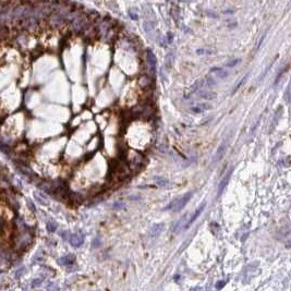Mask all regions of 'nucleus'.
I'll return each mask as SVG.
<instances>
[{"mask_svg":"<svg viewBox=\"0 0 291 291\" xmlns=\"http://www.w3.org/2000/svg\"><path fill=\"white\" fill-rule=\"evenodd\" d=\"M41 284H42V280L41 279H35L34 281H33V287H38Z\"/></svg>","mask_w":291,"mask_h":291,"instance_id":"obj_25","label":"nucleus"},{"mask_svg":"<svg viewBox=\"0 0 291 291\" xmlns=\"http://www.w3.org/2000/svg\"><path fill=\"white\" fill-rule=\"evenodd\" d=\"M74 261H75L74 255L69 254V255H66V256L61 257L60 260L58 261V263L60 265H71V264L74 263Z\"/></svg>","mask_w":291,"mask_h":291,"instance_id":"obj_11","label":"nucleus"},{"mask_svg":"<svg viewBox=\"0 0 291 291\" xmlns=\"http://www.w3.org/2000/svg\"><path fill=\"white\" fill-rule=\"evenodd\" d=\"M226 149H227V140L225 139V140H223V142L220 143L219 147L217 148L216 153H215L214 158H213V164L218 163L219 160H220L221 158L223 157V155H225V153H226Z\"/></svg>","mask_w":291,"mask_h":291,"instance_id":"obj_4","label":"nucleus"},{"mask_svg":"<svg viewBox=\"0 0 291 291\" xmlns=\"http://www.w3.org/2000/svg\"><path fill=\"white\" fill-rule=\"evenodd\" d=\"M164 226H165L164 223H155L151 228V230H149L151 237H157V236H159L160 232L164 230Z\"/></svg>","mask_w":291,"mask_h":291,"instance_id":"obj_10","label":"nucleus"},{"mask_svg":"<svg viewBox=\"0 0 291 291\" xmlns=\"http://www.w3.org/2000/svg\"><path fill=\"white\" fill-rule=\"evenodd\" d=\"M174 60V52H169V54L167 55V57H166V64H167V67L171 66Z\"/></svg>","mask_w":291,"mask_h":291,"instance_id":"obj_17","label":"nucleus"},{"mask_svg":"<svg viewBox=\"0 0 291 291\" xmlns=\"http://www.w3.org/2000/svg\"><path fill=\"white\" fill-rule=\"evenodd\" d=\"M57 229V223H54V221L49 220L47 223V230L49 231V232H54V231H56Z\"/></svg>","mask_w":291,"mask_h":291,"instance_id":"obj_18","label":"nucleus"},{"mask_svg":"<svg viewBox=\"0 0 291 291\" xmlns=\"http://www.w3.org/2000/svg\"><path fill=\"white\" fill-rule=\"evenodd\" d=\"M129 14H130V16H131L132 20H138L139 19V14H138V12H136V10L131 9L130 11H129Z\"/></svg>","mask_w":291,"mask_h":291,"instance_id":"obj_21","label":"nucleus"},{"mask_svg":"<svg viewBox=\"0 0 291 291\" xmlns=\"http://www.w3.org/2000/svg\"><path fill=\"white\" fill-rule=\"evenodd\" d=\"M154 182L156 183V184L158 185V187H167L170 185V182L167 180V179L163 178V177H154L153 178Z\"/></svg>","mask_w":291,"mask_h":291,"instance_id":"obj_12","label":"nucleus"},{"mask_svg":"<svg viewBox=\"0 0 291 291\" xmlns=\"http://www.w3.org/2000/svg\"><path fill=\"white\" fill-rule=\"evenodd\" d=\"M239 62H240V59H233V60H231L230 62L226 63V67H228V68H232V67H235L236 64H238Z\"/></svg>","mask_w":291,"mask_h":291,"instance_id":"obj_20","label":"nucleus"},{"mask_svg":"<svg viewBox=\"0 0 291 291\" xmlns=\"http://www.w3.org/2000/svg\"><path fill=\"white\" fill-rule=\"evenodd\" d=\"M200 96L199 98H202V99H206V100H212V99H215L216 98V93H213V92H202L200 93Z\"/></svg>","mask_w":291,"mask_h":291,"instance_id":"obj_15","label":"nucleus"},{"mask_svg":"<svg viewBox=\"0 0 291 291\" xmlns=\"http://www.w3.org/2000/svg\"><path fill=\"white\" fill-rule=\"evenodd\" d=\"M187 215H183V216L181 217L180 220H179L178 223H177V225L174 226V231H176V232H179L181 229L184 228L185 223H185V221H187Z\"/></svg>","mask_w":291,"mask_h":291,"instance_id":"obj_13","label":"nucleus"},{"mask_svg":"<svg viewBox=\"0 0 291 291\" xmlns=\"http://www.w3.org/2000/svg\"><path fill=\"white\" fill-rule=\"evenodd\" d=\"M147 62H148L149 67H151V71L153 72V74L155 75L156 73V66H157V59H156V56L152 50H147Z\"/></svg>","mask_w":291,"mask_h":291,"instance_id":"obj_5","label":"nucleus"},{"mask_svg":"<svg viewBox=\"0 0 291 291\" xmlns=\"http://www.w3.org/2000/svg\"><path fill=\"white\" fill-rule=\"evenodd\" d=\"M205 206H206V203H202L201 205H200V207L197 208V209L195 210V212H194V214L192 215V217L189 219V220H187V223H185L184 229H187V228H189V227H190V226H191L192 223H194V221L196 220V219H197V217H199L200 215L202 214V212H203V210H204V208H205Z\"/></svg>","mask_w":291,"mask_h":291,"instance_id":"obj_6","label":"nucleus"},{"mask_svg":"<svg viewBox=\"0 0 291 291\" xmlns=\"http://www.w3.org/2000/svg\"><path fill=\"white\" fill-rule=\"evenodd\" d=\"M124 207V204L121 203V202H117V203L113 204V208H117V209H121V208Z\"/></svg>","mask_w":291,"mask_h":291,"instance_id":"obj_23","label":"nucleus"},{"mask_svg":"<svg viewBox=\"0 0 291 291\" xmlns=\"http://www.w3.org/2000/svg\"><path fill=\"white\" fill-rule=\"evenodd\" d=\"M249 77V74H246V75H244V77H242V80H241V81H240V82H239V83H238V84H237V85H236V87H235V90H233V93H235V92H236V90H239V88H240V87H241V85H242V84H243V83H244V81H245V79H246V77Z\"/></svg>","mask_w":291,"mask_h":291,"instance_id":"obj_22","label":"nucleus"},{"mask_svg":"<svg viewBox=\"0 0 291 291\" xmlns=\"http://www.w3.org/2000/svg\"><path fill=\"white\" fill-rule=\"evenodd\" d=\"M216 84V82L214 81L213 79H209V77H205V79H201L199 81H196L195 83L192 85V92H197L199 90L203 87H209V86H213Z\"/></svg>","mask_w":291,"mask_h":291,"instance_id":"obj_1","label":"nucleus"},{"mask_svg":"<svg viewBox=\"0 0 291 291\" xmlns=\"http://www.w3.org/2000/svg\"><path fill=\"white\" fill-rule=\"evenodd\" d=\"M35 196H36V199L38 200V201L41 202L42 204H46V199H45V196H41V195H38V194H36Z\"/></svg>","mask_w":291,"mask_h":291,"instance_id":"obj_24","label":"nucleus"},{"mask_svg":"<svg viewBox=\"0 0 291 291\" xmlns=\"http://www.w3.org/2000/svg\"><path fill=\"white\" fill-rule=\"evenodd\" d=\"M210 73H212L215 77H217V79H226L229 74L226 70H223V69H221V68H218V67H214V68L210 69Z\"/></svg>","mask_w":291,"mask_h":291,"instance_id":"obj_8","label":"nucleus"},{"mask_svg":"<svg viewBox=\"0 0 291 291\" xmlns=\"http://www.w3.org/2000/svg\"><path fill=\"white\" fill-rule=\"evenodd\" d=\"M232 171H233V169L228 170V171L226 172L225 176H223V178L220 180V182H219V184H218V187H217V196H220L221 194H223V192L225 191V189L227 187L229 181H230Z\"/></svg>","mask_w":291,"mask_h":291,"instance_id":"obj_2","label":"nucleus"},{"mask_svg":"<svg viewBox=\"0 0 291 291\" xmlns=\"http://www.w3.org/2000/svg\"><path fill=\"white\" fill-rule=\"evenodd\" d=\"M84 242V236L81 232L74 233L70 237V243L72 244L75 248H79L82 245V243Z\"/></svg>","mask_w":291,"mask_h":291,"instance_id":"obj_7","label":"nucleus"},{"mask_svg":"<svg viewBox=\"0 0 291 291\" xmlns=\"http://www.w3.org/2000/svg\"><path fill=\"white\" fill-rule=\"evenodd\" d=\"M143 26H144L145 32H146V33L149 35V36H152V35L154 34V31H155V26H154V23H152L151 21H145L144 24H143Z\"/></svg>","mask_w":291,"mask_h":291,"instance_id":"obj_14","label":"nucleus"},{"mask_svg":"<svg viewBox=\"0 0 291 291\" xmlns=\"http://www.w3.org/2000/svg\"><path fill=\"white\" fill-rule=\"evenodd\" d=\"M196 54L197 55H213L214 54V51H213L212 49H209V48H200V49L196 50Z\"/></svg>","mask_w":291,"mask_h":291,"instance_id":"obj_16","label":"nucleus"},{"mask_svg":"<svg viewBox=\"0 0 291 291\" xmlns=\"http://www.w3.org/2000/svg\"><path fill=\"white\" fill-rule=\"evenodd\" d=\"M139 83H140L141 86L145 87V86H147L149 83H151V80H149L148 77H145V75H144V77H141V79H140V81H139Z\"/></svg>","mask_w":291,"mask_h":291,"instance_id":"obj_19","label":"nucleus"},{"mask_svg":"<svg viewBox=\"0 0 291 291\" xmlns=\"http://www.w3.org/2000/svg\"><path fill=\"white\" fill-rule=\"evenodd\" d=\"M192 195H193V192H187V193H185L184 195H182L181 197H179V199L177 200L176 206H174V208L172 210H174V212H179V210L182 209V208L187 205V202L190 201V199L192 197Z\"/></svg>","mask_w":291,"mask_h":291,"instance_id":"obj_3","label":"nucleus"},{"mask_svg":"<svg viewBox=\"0 0 291 291\" xmlns=\"http://www.w3.org/2000/svg\"><path fill=\"white\" fill-rule=\"evenodd\" d=\"M210 109H212V106L208 104H197L192 107L191 111L193 113H201V112H204V111L210 110Z\"/></svg>","mask_w":291,"mask_h":291,"instance_id":"obj_9","label":"nucleus"},{"mask_svg":"<svg viewBox=\"0 0 291 291\" xmlns=\"http://www.w3.org/2000/svg\"><path fill=\"white\" fill-rule=\"evenodd\" d=\"M24 271L23 268H20L19 271H16V273H15V278H20L21 277V275H22V271Z\"/></svg>","mask_w":291,"mask_h":291,"instance_id":"obj_26","label":"nucleus"}]
</instances>
